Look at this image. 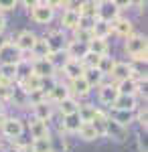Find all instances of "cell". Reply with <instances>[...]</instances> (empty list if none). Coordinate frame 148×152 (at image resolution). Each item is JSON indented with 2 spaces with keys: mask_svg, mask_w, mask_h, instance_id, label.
<instances>
[{
  "mask_svg": "<svg viewBox=\"0 0 148 152\" xmlns=\"http://www.w3.org/2000/svg\"><path fill=\"white\" fill-rule=\"evenodd\" d=\"M146 49H148V41L144 35H130L128 39H126L124 43V51L130 55V57L134 59L136 63H144L146 65Z\"/></svg>",
  "mask_w": 148,
  "mask_h": 152,
  "instance_id": "obj_1",
  "label": "cell"
},
{
  "mask_svg": "<svg viewBox=\"0 0 148 152\" xmlns=\"http://www.w3.org/2000/svg\"><path fill=\"white\" fill-rule=\"evenodd\" d=\"M26 6H31V20L37 24H49L53 20V16H55V10L51 8V4L49 2H24Z\"/></svg>",
  "mask_w": 148,
  "mask_h": 152,
  "instance_id": "obj_2",
  "label": "cell"
},
{
  "mask_svg": "<svg viewBox=\"0 0 148 152\" xmlns=\"http://www.w3.org/2000/svg\"><path fill=\"white\" fill-rule=\"evenodd\" d=\"M45 39V45L49 49V55H59V53H65V47H67V37L63 31H51L47 33Z\"/></svg>",
  "mask_w": 148,
  "mask_h": 152,
  "instance_id": "obj_3",
  "label": "cell"
},
{
  "mask_svg": "<svg viewBox=\"0 0 148 152\" xmlns=\"http://www.w3.org/2000/svg\"><path fill=\"white\" fill-rule=\"evenodd\" d=\"M0 130H2V134H4L6 138H10V140L16 142L24 134V122L21 118H6V120L0 124Z\"/></svg>",
  "mask_w": 148,
  "mask_h": 152,
  "instance_id": "obj_4",
  "label": "cell"
},
{
  "mask_svg": "<svg viewBox=\"0 0 148 152\" xmlns=\"http://www.w3.org/2000/svg\"><path fill=\"white\" fill-rule=\"evenodd\" d=\"M118 16H120L118 2H114V0H103V2H100V6H97V20L114 23Z\"/></svg>",
  "mask_w": 148,
  "mask_h": 152,
  "instance_id": "obj_5",
  "label": "cell"
},
{
  "mask_svg": "<svg viewBox=\"0 0 148 152\" xmlns=\"http://www.w3.org/2000/svg\"><path fill=\"white\" fill-rule=\"evenodd\" d=\"M37 39H39V37L34 35L33 31H21V33L16 35V39H14L12 45L18 49V53H33Z\"/></svg>",
  "mask_w": 148,
  "mask_h": 152,
  "instance_id": "obj_6",
  "label": "cell"
},
{
  "mask_svg": "<svg viewBox=\"0 0 148 152\" xmlns=\"http://www.w3.org/2000/svg\"><path fill=\"white\" fill-rule=\"evenodd\" d=\"M103 136L110 138L114 142H124L128 138V128L120 126L118 122H114L112 118L108 116V122H106V128H103Z\"/></svg>",
  "mask_w": 148,
  "mask_h": 152,
  "instance_id": "obj_7",
  "label": "cell"
},
{
  "mask_svg": "<svg viewBox=\"0 0 148 152\" xmlns=\"http://www.w3.org/2000/svg\"><path fill=\"white\" fill-rule=\"evenodd\" d=\"M118 87H116V83H102L100 87H97V99H100V104L108 105V107H112L114 102L118 99Z\"/></svg>",
  "mask_w": 148,
  "mask_h": 152,
  "instance_id": "obj_8",
  "label": "cell"
},
{
  "mask_svg": "<svg viewBox=\"0 0 148 152\" xmlns=\"http://www.w3.org/2000/svg\"><path fill=\"white\" fill-rule=\"evenodd\" d=\"M23 59V53H18V49L12 45V41L0 49V65H18Z\"/></svg>",
  "mask_w": 148,
  "mask_h": 152,
  "instance_id": "obj_9",
  "label": "cell"
},
{
  "mask_svg": "<svg viewBox=\"0 0 148 152\" xmlns=\"http://www.w3.org/2000/svg\"><path fill=\"white\" fill-rule=\"evenodd\" d=\"M31 71L37 77L45 79V77H55V65L49 59H33L31 63Z\"/></svg>",
  "mask_w": 148,
  "mask_h": 152,
  "instance_id": "obj_10",
  "label": "cell"
},
{
  "mask_svg": "<svg viewBox=\"0 0 148 152\" xmlns=\"http://www.w3.org/2000/svg\"><path fill=\"white\" fill-rule=\"evenodd\" d=\"M61 69H63V75L67 77L69 81H73V79H79V77H83V71H85V67H83V63H81V61L67 59V61L61 65Z\"/></svg>",
  "mask_w": 148,
  "mask_h": 152,
  "instance_id": "obj_11",
  "label": "cell"
},
{
  "mask_svg": "<svg viewBox=\"0 0 148 152\" xmlns=\"http://www.w3.org/2000/svg\"><path fill=\"white\" fill-rule=\"evenodd\" d=\"M110 77L114 79V83H120L132 77V63H126V61H116L112 71H110Z\"/></svg>",
  "mask_w": 148,
  "mask_h": 152,
  "instance_id": "obj_12",
  "label": "cell"
},
{
  "mask_svg": "<svg viewBox=\"0 0 148 152\" xmlns=\"http://www.w3.org/2000/svg\"><path fill=\"white\" fill-rule=\"evenodd\" d=\"M61 24H63V28H69V31L79 28V24H81L79 10L77 8H65L63 10V16H61Z\"/></svg>",
  "mask_w": 148,
  "mask_h": 152,
  "instance_id": "obj_13",
  "label": "cell"
},
{
  "mask_svg": "<svg viewBox=\"0 0 148 152\" xmlns=\"http://www.w3.org/2000/svg\"><path fill=\"white\" fill-rule=\"evenodd\" d=\"M85 55H87V45L77 43V41H67V47H65V57L67 59L81 61Z\"/></svg>",
  "mask_w": 148,
  "mask_h": 152,
  "instance_id": "obj_14",
  "label": "cell"
},
{
  "mask_svg": "<svg viewBox=\"0 0 148 152\" xmlns=\"http://www.w3.org/2000/svg\"><path fill=\"white\" fill-rule=\"evenodd\" d=\"M69 95H71V91H69V85L57 81L55 85H53V89L47 94V102H49V104H59V102L67 99Z\"/></svg>",
  "mask_w": 148,
  "mask_h": 152,
  "instance_id": "obj_15",
  "label": "cell"
},
{
  "mask_svg": "<svg viewBox=\"0 0 148 152\" xmlns=\"http://www.w3.org/2000/svg\"><path fill=\"white\" fill-rule=\"evenodd\" d=\"M112 33H116V35L128 39L130 35H134V24H132L130 18H122V16H118L114 23H112Z\"/></svg>",
  "mask_w": 148,
  "mask_h": 152,
  "instance_id": "obj_16",
  "label": "cell"
},
{
  "mask_svg": "<svg viewBox=\"0 0 148 152\" xmlns=\"http://www.w3.org/2000/svg\"><path fill=\"white\" fill-rule=\"evenodd\" d=\"M97 6H100V2L97 0H85V2H79V14L81 18H85V20H95L97 18Z\"/></svg>",
  "mask_w": 148,
  "mask_h": 152,
  "instance_id": "obj_17",
  "label": "cell"
},
{
  "mask_svg": "<svg viewBox=\"0 0 148 152\" xmlns=\"http://www.w3.org/2000/svg\"><path fill=\"white\" fill-rule=\"evenodd\" d=\"M33 120H39V122H49V118L53 116V105L49 102H41V104L33 105Z\"/></svg>",
  "mask_w": 148,
  "mask_h": 152,
  "instance_id": "obj_18",
  "label": "cell"
},
{
  "mask_svg": "<svg viewBox=\"0 0 148 152\" xmlns=\"http://www.w3.org/2000/svg\"><path fill=\"white\" fill-rule=\"evenodd\" d=\"M138 102L134 95H118V99L114 102L112 110H124V112H136Z\"/></svg>",
  "mask_w": 148,
  "mask_h": 152,
  "instance_id": "obj_19",
  "label": "cell"
},
{
  "mask_svg": "<svg viewBox=\"0 0 148 152\" xmlns=\"http://www.w3.org/2000/svg\"><path fill=\"white\" fill-rule=\"evenodd\" d=\"M114 122H118L120 126L128 128L132 122H136V112H124V110H112V114H108Z\"/></svg>",
  "mask_w": 148,
  "mask_h": 152,
  "instance_id": "obj_20",
  "label": "cell"
},
{
  "mask_svg": "<svg viewBox=\"0 0 148 152\" xmlns=\"http://www.w3.org/2000/svg\"><path fill=\"white\" fill-rule=\"evenodd\" d=\"M116 87H118L120 95H134V97H136V94L140 91V83H138L134 77H128L124 81L116 83Z\"/></svg>",
  "mask_w": 148,
  "mask_h": 152,
  "instance_id": "obj_21",
  "label": "cell"
},
{
  "mask_svg": "<svg viewBox=\"0 0 148 152\" xmlns=\"http://www.w3.org/2000/svg\"><path fill=\"white\" fill-rule=\"evenodd\" d=\"M59 114H61V116L63 118H67V116H73V114H77V112H79V102H77V99H75V97H71V95H69L67 99H63V102H59Z\"/></svg>",
  "mask_w": 148,
  "mask_h": 152,
  "instance_id": "obj_22",
  "label": "cell"
},
{
  "mask_svg": "<svg viewBox=\"0 0 148 152\" xmlns=\"http://www.w3.org/2000/svg\"><path fill=\"white\" fill-rule=\"evenodd\" d=\"M87 53H93V55H97V57H106V55L110 53V45H108V41L93 37L89 43H87Z\"/></svg>",
  "mask_w": 148,
  "mask_h": 152,
  "instance_id": "obj_23",
  "label": "cell"
},
{
  "mask_svg": "<svg viewBox=\"0 0 148 152\" xmlns=\"http://www.w3.org/2000/svg\"><path fill=\"white\" fill-rule=\"evenodd\" d=\"M29 132H31V138L33 140H39V138H49V126L47 122H39V120H33L29 124Z\"/></svg>",
  "mask_w": 148,
  "mask_h": 152,
  "instance_id": "obj_24",
  "label": "cell"
},
{
  "mask_svg": "<svg viewBox=\"0 0 148 152\" xmlns=\"http://www.w3.org/2000/svg\"><path fill=\"white\" fill-rule=\"evenodd\" d=\"M91 33L95 39H108V37L112 35V23H103V20H93L91 24Z\"/></svg>",
  "mask_w": 148,
  "mask_h": 152,
  "instance_id": "obj_25",
  "label": "cell"
},
{
  "mask_svg": "<svg viewBox=\"0 0 148 152\" xmlns=\"http://www.w3.org/2000/svg\"><path fill=\"white\" fill-rule=\"evenodd\" d=\"M79 126H81V118H79V114H73V116L63 118L61 132H65V134H77Z\"/></svg>",
  "mask_w": 148,
  "mask_h": 152,
  "instance_id": "obj_26",
  "label": "cell"
},
{
  "mask_svg": "<svg viewBox=\"0 0 148 152\" xmlns=\"http://www.w3.org/2000/svg\"><path fill=\"white\" fill-rule=\"evenodd\" d=\"M77 134H79L81 140H85V142H93V140H97V138H100L97 130L91 126V122H81V126H79V130H77Z\"/></svg>",
  "mask_w": 148,
  "mask_h": 152,
  "instance_id": "obj_27",
  "label": "cell"
},
{
  "mask_svg": "<svg viewBox=\"0 0 148 152\" xmlns=\"http://www.w3.org/2000/svg\"><path fill=\"white\" fill-rule=\"evenodd\" d=\"M69 91H71V94H75V95H79V97H85V95H89L91 87H89V83L85 81L83 77H79V79H73V81H71Z\"/></svg>",
  "mask_w": 148,
  "mask_h": 152,
  "instance_id": "obj_28",
  "label": "cell"
},
{
  "mask_svg": "<svg viewBox=\"0 0 148 152\" xmlns=\"http://www.w3.org/2000/svg\"><path fill=\"white\" fill-rule=\"evenodd\" d=\"M83 79L89 83V87L93 89V87H100L103 81V75L100 69H85L83 71Z\"/></svg>",
  "mask_w": 148,
  "mask_h": 152,
  "instance_id": "obj_29",
  "label": "cell"
},
{
  "mask_svg": "<svg viewBox=\"0 0 148 152\" xmlns=\"http://www.w3.org/2000/svg\"><path fill=\"white\" fill-rule=\"evenodd\" d=\"M31 148L33 152H53V142H51V136L49 138H39V140L31 142Z\"/></svg>",
  "mask_w": 148,
  "mask_h": 152,
  "instance_id": "obj_30",
  "label": "cell"
},
{
  "mask_svg": "<svg viewBox=\"0 0 148 152\" xmlns=\"http://www.w3.org/2000/svg\"><path fill=\"white\" fill-rule=\"evenodd\" d=\"M91 39H93V33H91V28H87V26H81V24H79V28H75V39H73V41L87 45Z\"/></svg>",
  "mask_w": 148,
  "mask_h": 152,
  "instance_id": "obj_31",
  "label": "cell"
},
{
  "mask_svg": "<svg viewBox=\"0 0 148 152\" xmlns=\"http://www.w3.org/2000/svg\"><path fill=\"white\" fill-rule=\"evenodd\" d=\"M33 55H34V59H47L49 57V49H47V45H45V39H37Z\"/></svg>",
  "mask_w": 148,
  "mask_h": 152,
  "instance_id": "obj_32",
  "label": "cell"
},
{
  "mask_svg": "<svg viewBox=\"0 0 148 152\" xmlns=\"http://www.w3.org/2000/svg\"><path fill=\"white\" fill-rule=\"evenodd\" d=\"M114 63H116V59L108 57V55L100 59V65H97V69L102 71L103 77H106V75H110V71H112V67H114Z\"/></svg>",
  "mask_w": 148,
  "mask_h": 152,
  "instance_id": "obj_33",
  "label": "cell"
},
{
  "mask_svg": "<svg viewBox=\"0 0 148 152\" xmlns=\"http://www.w3.org/2000/svg\"><path fill=\"white\" fill-rule=\"evenodd\" d=\"M95 110H97V107H93V105H79V112H77V114H79V118H81V122H91V120H93V114H95Z\"/></svg>",
  "mask_w": 148,
  "mask_h": 152,
  "instance_id": "obj_34",
  "label": "cell"
},
{
  "mask_svg": "<svg viewBox=\"0 0 148 152\" xmlns=\"http://www.w3.org/2000/svg\"><path fill=\"white\" fill-rule=\"evenodd\" d=\"M12 95H14V87L12 85H0V104L12 102Z\"/></svg>",
  "mask_w": 148,
  "mask_h": 152,
  "instance_id": "obj_35",
  "label": "cell"
},
{
  "mask_svg": "<svg viewBox=\"0 0 148 152\" xmlns=\"http://www.w3.org/2000/svg\"><path fill=\"white\" fill-rule=\"evenodd\" d=\"M16 6H18L16 0H0V14H4V12H8V10H14Z\"/></svg>",
  "mask_w": 148,
  "mask_h": 152,
  "instance_id": "obj_36",
  "label": "cell"
},
{
  "mask_svg": "<svg viewBox=\"0 0 148 152\" xmlns=\"http://www.w3.org/2000/svg\"><path fill=\"white\" fill-rule=\"evenodd\" d=\"M136 120L140 122V126H142V128L146 130V126H148V124H146V120H148V114H146V105L138 110V114H136Z\"/></svg>",
  "mask_w": 148,
  "mask_h": 152,
  "instance_id": "obj_37",
  "label": "cell"
},
{
  "mask_svg": "<svg viewBox=\"0 0 148 152\" xmlns=\"http://www.w3.org/2000/svg\"><path fill=\"white\" fill-rule=\"evenodd\" d=\"M14 152H33V148H31V144H21L14 148Z\"/></svg>",
  "mask_w": 148,
  "mask_h": 152,
  "instance_id": "obj_38",
  "label": "cell"
},
{
  "mask_svg": "<svg viewBox=\"0 0 148 152\" xmlns=\"http://www.w3.org/2000/svg\"><path fill=\"white\" fill-rule=\"evenodd\" d=\"M4 28H6V18H4V14H0V35L4 33Z\"/></svg>",
  "mask_w": 148,
  "mask_h": 152,
  "instance_id": "obj_39",
  "label": "cell"
},
{
  "mask_svg": "<svg viewBox=\"0 0 148 152\" xmlns=\"http://www.w3.org/2000/svg\"><path fill=\"white\" fill-rule=\"evenodd\" d=\"M6 43H10V41H8V39H6V37H4V35H0V49L4 47Z\"/></svg>",
  "mask_w": 148,
  "mask_h": 152,
  "instance_id": "obj_40",
  "label": "cell"
},
{
  "mask_svg": "<svg viewBox=\"0 0 148 152\" xmlns=\"http://www.w3.org/2000/svg\"><path fill=\"white\" fill-rule=\"evenodd\" d=\"M4 120H6V116H4V110H2V107H0V124H2V122H4Z\"/></svg>",
  "mask_w": 148,
  "mask_h": 152,
  "instance_id": "obj_41",
  "label": "cell"
},
{
  "mask_svg": "<svg viewBox=\"0 0 148 152\" xmlns=\"http://www.w3.org/2000/svg\"><path fill=\"white\" fill-rule=\"evenodd\" d=\"M0 107H2V104H0Z\"/></svg>",
  "mask_w": 148,
  "mask_h": 152,
  "instance_id": "obj_42",
  "label": "cell"
}]
</instances>
